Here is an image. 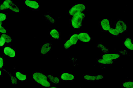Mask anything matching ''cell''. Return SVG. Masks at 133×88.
<instances>
[{
    "label": "cell",
    "mask_w": 133,
    "mask_h": 88,
    "mask_svg": "<svg viewBox=\"0 0 133 88\" xmlns=\"http://www.w3.org/2000/svg\"><path fill=\"white\" fill-rule=\"evenodd\" d=\"M85 17V14L83 12L77 13L73 16L71 23L73 28L76 29L81 28Z\"/></svg>",
    "instance_id": "1"
},
{
    "label": "cell",
    "mask_w": 133,
    "mask_h": 88,
    "mask_svg": "<svg viewBox=\"0 0 133 88\" xmlns=\"http://www.w3.org/2000/svg\"><path fill=\"white\" fill-rule=\"evenodd\" d=\"M33 79L37 83L45 87H50L51 85L47 80L46 76L42 73H36L33 75Z\"/></svg>",
    "instance_id": "2"
},
{
    "label": "cell",
    "mask_w": 133,
    "mask_h": 88,
    "mask_svg": "<svg viewBox=\"0 0 133 88\" xmlns=\"http://www.w3.org/2000/svg\"><path fill=\"white\" fill-rule=\"evenodd\" d=\"M7 9H9L15 12L18 13L19 12V9L17 6L10 0L5 1L3 4L0 6V10H1Z\"/></svg>",
    "instance_id": "3"
},
{
    "label": "cell",
    "mask_w": 133,
    "mask_h": 88,
    "mask_svg": "<svg viewBox=\"0 0 133 88\" xmlns=\"http://www.w3.org/2000/svg\"><path fill=\"white\" fill-rule=\"evenodd\" d=\"M85 5L82 4H79L74 5L69 11V13L71 16H74L77 13L83 12L86 9Z\"/></svg>",
    "instance_id": "4"
},
{
    "label": "cell",
    "mask_w": 133,
    "mask_h": 88,
    "mask_svg": "<svg viewBox=\"0 0 133 88\" xmlns=\"http://www.w3.org/2000/svg\"><path fill=\"white\" fill-rule=\"evenodd\" d=\"M116 29L120 34H122L127 30V25L122 20H118L116 23Z\"/></svg>",
    "instance_id": "5"
},
{
    "label": "cell",
    "mask_w": 133,
    "mask_h": 88,
    "mask_svg": "<svg viewBox=\"0 0 133 88\" xmlns=\"http://www.w3.org/2000/svg\"><path fill=\"white\" fill-rule=\"evenodd\" d=\"M100 24L102 29L104 31H108L111 28L110 22L107 19H102L100 21Z\"/></svg>",
    "instance_id": "6"
},
{
    "label": "cell",
    "mask_w": 133,
    "mask_h": 88,
    "mask_svg": "<svg viewBox=\"0 0 133 88\" xmlns=\"http://www.w3.org/2000/svg\"><path fill=\"white\" fill-rule=\"evenodd\" d=\"M78 37L79 40L83 42H89L91 39L90 35L86 33H80L78 34Z\"/></svg>",
    "instance_id": "7"
},
{
    "label": "cell",
    "mask_w": 133,
    "mask_h": 88,
    "mask_svg": "<svg viewBox=\"0 0 133 88\" xmlns=\"http://www.w3.org/2000/svg\"><path fill=\"white\" fill-rule=\"evenodd\" d=\"M120 57L119 54L117 53H112V54H105L103 55L102 56V58L110 60H113L117 59Z\"/></svg>",
    "instance_id": "8"
},
{
    "label": "cell",
    "mask_w": 133,
    "mask_h": 88,
    "mask_svg": "<svg viewBox=\"0 0 133 88\" xmlns=\"http://www.w3.org/2000/svg\"><path fill=\"white\" fill-rule=\"evenodd\" d=\"M61 77L62 80L66 81H72L74 80V76L73 75L67 73H62Z\"/></svg>",
    "instance_id": "9"
},
{
    "label": "cell",
    "mask_w": 133,
    "mask_h": 88,
    "mask_svg": "<svg viewBox=\"0 0 133 88\" xmlns=\"http://www.w3.org/2000/svg\"><path fill=\"white\" fill-rule=\"evenodd\" d=\"M25 3L26 5L30 8L34 9H37L39 8V5L38 3L35 1L26 0Z\"/></svg>",
    "instance_id": "10"
},
{
    "label": "cell",
    "mask_w": 133,
    "mask_h": 88,
    "mask_svg": "<svg viewBox=\"0 0 133 88\" xmlns=\"http://www.w3.org/2000/svg\"><path fill=\"white\" fill-rule=\"evenodd\" d=\"M124 44L126 48L130 50H133V44L132 40L129 38L126 39L124 42Z\"/></svg>",
    "instance_id": "11"
},
{
    "label": "cell",
    "mask_w": 133,
    "mask_h": 88,
    "mask_svg": "<svg viewBox=\"0 0 133 88\" xmlns=\"http://www.w3.org/2000/svg\"><path fill=\"white\" fill-rule=\"evenodd\" d=\"M4 53L10 57H13L15 56V52L12 48L9 47H6L4 49Z\"/></svg>",
    "instance_id": "12"
},
{
    "label": "cell",
    "mask_w": 133,
    "mask_h": 88,
    "mask_svg": "<svg viewBox=\"0 0 133 88\" xmlns=\"http://www.w3.org/2000/svg\"><path fill=\"white\" fill-rule=\"evenodd\" d=\"M51 49V45L50 43L44 44L41 48V52L42 54H45L48 52Z\"/></svg>",
    "instance_id": "13"
},
{
    "label": "cell",
    "mask_w": 133,
    "mask_h": 88,
    "mask_svg": "<svg viewBox=\"0 0 133 88\" xmlns=\"http://www.w3.org/2000/svg\"><path fill=\"white\" fill-rule=\"evenodd\" d=\"M97 62L99 64L104 65L112 64L113 63V61L104 59H99L97 60Z\"/></svg>",
    "instance_id": "14"
},
{
    "label": "cell",
    "mask_w": 133,
    "mask_h": 88,
    "mask_svg": "<svg viewBox=\"0 0 133 88\" xmlns=\"http://www.w3.org/2000/svg\"><path fill=\"white\" fill-rule=\"evenodd\" d=\"M83 79L88 81H96L95 76L92 75H86L83 76Z\"/></svg>",
    "instance_id": "15"
},
{
    "label": "cell",
    "mask_w": 133,
    "mask_h": 88,
    "mask_svg": "<svg viewBox=\"0 0 133 88\" xmlns=\"http://www.w3.org/2000/svg\"><path fill=\"white\" fill-rule=\"evenodd\" d=\"M50 34L53 38L56 39H58L60 38L59 33L57 30L55 29L52 30L50 32Z\"/></svg>",
    "instance_id": "16"
},
{
    "label": "cell",
    "mask_w": 133,
    "mask_h": 88,
    "mask_svg": "<svg viewBox=\"0 0 133 88\" xmlns=\"http://www.w3.org/2000/svg\"><path fill=\"white\" fill-rule=\"evenodd\" d=\"M79 39L78 34H75L72 35L70 38V41L73 45H75Z\"/></svg>",
    "instance_id": "17"
},
{
    "label": "cell",
    "mask_w": 133,
    "mask_h": 88,
    "mask_svg": "<svg viewBox=\"0 0 133 88\" xmlns=\"http://www.w3.org/2000/svg\"><path fill=\"white\" fill-rule=\"evenodd\" d=\"M51 82L55 84H58L60 82V80L59 78L57 77H55L50 75L47 76Z\"/></svg>",
    "instance_id": "18"
},
{
    "label": "cell",
    "mask_w": 133,
    "mask_h": 88,
    "mask_svg": "<svg viewBox=\"0 0 133 88\" xmlns=\"http://www.w3.org/2000/svg\"><path fill=\"white\" fill-rule=\"evenodd\" d=\"M122 86L125 88H133V81H125L122 83Z\"/></svg>",
    "instance_id": "19"
},
{
    "label": "cell",
    "mask_w": 133,
    "mask_h": 88,
    "mask_svg": "<svg viewBox=\"0 0 133 88\" xmlns=\"http://www.w3.org/2000/svg\"><path fill=\"white\" fill-rule=\"evenodd\" d=\"M15 75H16L17 78L19 80H24L26 79V75H23L19 72H17L16 73Z\"/></svg>",
    "instance_id": "20"
},
{
    "label": "cell",
    "mask_w": 133,
    "mask_h": 88,
    "mask_svg": "<svg viewBox=\"0 0 133 88\" xmlns=\"http://www.w3.org/2000/svg\"><path fill=\"white\" fill-rule=\"evenodd\" d=\"M98 47L101 50V51L104 53H107L108 52V50L104 45L103 44H99L98 46Z\"/></svg>",
    "instance_id": "21"
},
{
    "label": "cell",
    "mask_w": 133,
    "mask_h": 88,
    "mask_svg": "<svg viewBox=\"0 0 133 88\" xmlns=\"http://www.w3.org/2000/svg\"><path fill=\"white\" fill-rule=\"evenodd\" d=\"M108 31L111 34L114 36H118L120 34L116 28H111Z\"/></svg>",
    "instance_id": "22"
},
{
    "label": "cell",
    "mask_w": 133,
    "mask_h": 88,
    "mask_svg": "<svg viewBox=\"0 0 133 88\" xmlns=\"http://www.w3.org/2000/svg\"><path fill=\"white\" fill-rule=\"evenodd\" d=\"M1 37H3L4 38L5 42L9 43L11 42L12 41V39L8 35L5 34H3L1 35Z\"/></svg>",
    "instance_id": "23"
},
{
    "label": "cell",
    "mask_w": 133,
    "mask_h": 88,
    "mask_svg": "<svg viewBox=\"0 0 133 88\" xmlns=\"http://www.w3.org/2000/svg\"><path fill=\"white\" fill-rule=\"evenodd\" d=\"M73 45L72 43H71V42L70 40H67V41L65 43L64 47L66 49H68L69 48Z\"/></svg>",
    "instance_id": "24"
},
{
    "label": "cell",
    "mask_w": 133,
    "mask_h": 88,
    "mask_svg": "<svg viewBox=\"0 0 133 88\" xmlns=\"http://www.w3.org/2000/svg\"><path fill=\"white\" fill-rule=\"evenodd\" d=\"M95 77L96 81H99L104 79L103 76L102 75H98L95 76Z\"/></svg>",
    "instance_id": "25"
},
{
    "label": "cell",
    "mask_w": 133,
    "mask_h": 88,
    "mask_svg": "<svg viewBox=\"0 0 133 88\" xmlns=\"http://www.w3.org/2000/svg\"><path fill=\"white\" fill-rule=\"evenodd\" d=\"M46 18L49 21L50 23H54L55 22L54 20L49 15H46L45 16Z\"/></svg>",
    "instance_id": "26"
},
{
    "label": "cell",
    "mask_w": 133,
    "mask_h": 88,
    "mask_svg": "<svg viewBox=\"0 0 133 88\" xmlns=\"http://www.w3.org/2000/svg\"><path fill=\"white\" fill-rule=\"evenodd\" d=\"M6 19V16L5 14L3 13H1L0 14V22L4 21Z\"/></svg>",
    "instance_id": "27"
},
{
    "label": "cell",
    "mask_w": 133,
    "mask_h": 88,
    "mask_svg": "<svg viewBox=\"0 0 133 88\" xmlns=\"http://www.w3.org/2000/svg\"><path fill=\"white\" fill-rule=\"evenodd\" d=\"M5 42V40L4 38L3 37H1L0 41V46H3Z\"/></svg>",
    "instance_id": "28"
},
{
    "label": "cell",
    "mask_w": 133,
    "mask_h": 88,
    "mask_svg": "<svg viewBox=\"0 0 133 88\" xmlns=\"http://www.w3.org/2000/svg\"><path fill=\"white\" fill-rule=\"evenodd\" d=\"M11 81L13 84H16L17 83V80L16 78L13 77H11Z\"/></svg>",
    "instance_id": "29"
},
{
    "label": "cell",
    "mask_w": 133,
    "mask_h": 88,
    "mask_svg": "<svg viewBox=\"0 0 133 88\" xmlns=\"http://www.w3.org/2000/svg\"><path fill=\"white\" fill-rule=\"evenodd\" d=\"M0 31L1 33H3V34H5L6 32L5 29L4 27H2L1 25H0Z\"/></svg>",
    "instance_id": "30"
},
{
    "label": "cell",
    "mask_w": 133,
    "mask_h": 88,
    "mask_svg": "<svg viewBox=\"0 0 133 88\" xmlns=\"http://www.w3.org/2000/svg\"><path fill=\"white\" fill-rule=\"evenodd\" d=\"M4 65V61H3V59L1 57L0 58V67L1 68L2 66Z\"/></svg>",
    "instance_id": "31"
},
{
    "label": "cell",
    "mask_w": 133,
    "mask_h": 88,
    "mask_svg": "<svg viewBox=\"0 0 133 88\" xmlns=\"http://www.w3.org/2000/svg\"><path fill=\"white\" fill-rule=\"evenodd\" d=\"M51 88H56V87H52Z\"/></svg>",
    "instance_id": "32"
}]
</instances>
